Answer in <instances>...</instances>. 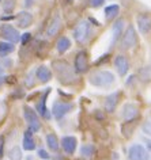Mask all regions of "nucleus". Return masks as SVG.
<instances>
[{"label": "nucleus", "mask_w": 151, "mask_h": 160, "mask_svg": "<svg viewBox=\"0 0 151 160\" xmlns=\"http://www.w3.org/2000/svg\"><path fill=\"white\" fill-rule=\"evenodd\" d=\"M52 67L55 69V73H56L59 82L61 84L68 86V84L75 83V80H76V75H75L76 71L67 61H64V60H55L52 62Z\"/></svg>", "instance_id": "obj_1"}, {"label": "nucleus", "mask_w": 151, "mask_h": 160, "mask_svg": "<svg viewBox=\"0 0 151 160\" xmlns=\"http://www.w3.org/2000/svg\"><path fill=\"white\" fill-rule=\"evenodd\" d=\"M116 78L110 71H97L90 75L89 83L94 87H99V88H106L114 84Z\"/></svg>", "instance_id": "obj_2"}, {"label": "nucleus", "mask_w": 151, "mask_h": 160, "mask_svg": "<svg viewBox=\"0 0 151 160\" xmlns=\"http://www.w3.org/2000/svg\"><path fill=\"white\" fill-rule=\"evenodd\" d=\"M91 26L89 21H81L74 29V38L79 43H85L90 38Z\"/></svg>", "instance_id": "obj_3"}, {"label": "nucleus", "mask_w": 151, "mask_h": 160, "mask_svg": "<svg viewBox=\"0 0 151 160\" xmlns=\"http://www.w3.org/2000/svg\"><path fill=\"white\" fill-rule=\"evenodd\" d=\"M23 117H25L29 129L31 132H38L41 129V122L38 118V113L34 109H31L30 106H25L23 107Z\"/></svg>", "instance_id": "obj_4"}, {"label": "nucleus", "mask_w": 151, "mask_h": 160, "mask_svg": "<svg viewBox=\"0 0 151 160\" xmlns=\"http://www.w3.org/2000/svg\"><path fill=\"white\" fill-rule=\"evenodd\" d=\"M136 43H138L136 30H135V27L132 25H129L125 29L124 34H122V37H121V42H120L121 49H131V48H133Z\"/></svg>", "instance_id": "obj_5"}, {"label": "nucleus", "mask_w": 151, "mask_h": 160, "mask_svg": "<svg viewBox=\"0 0 151 160\" xmlns=\"http://www.w3.org/2000/svg\"><path fill=\"white\" fill-rule=\"evenodd\" d=\"M129 160H150V151L140 144H133L128 149Z\"/></svg>", "instance_id": "obj_6"}, {"label": "nucleus", "mask_w": 151, "mask_h": 160, "mask_svg": "<svg viewBox=\"0 0 151 160\" xmlns=\"http://www.w3.org/2000/svg\"><path fill=\"white\" fill-rule=\"evenodd\" d=\"M0 34H2V37L8 42L17 43L18 41H21V34H19V31L15 29L14 26L7 25V23L0 27Z\"/></svg>", "instance_id": "obj_7"}, {"label": "nucleus", "mask_w": 151, "mask_h": 160, "mask_svg": "<svg viewBox=\"0 0 151 160\" xmlns=\"http://www.w3.org/2000/svg\"><path fill=\"white\" fill-rule=\"evenodd\" d=\"M136 26L139 33L146 35L151 31V15L147 12H140L136 17Z\"/></svg>", "instance_id": "obj_8"}, {"label": "nucleus", "mask_w": 151, "mask_h": 160, "mask_svg": "<svg viewBox=\"0 0 151 160\" xmlns=\"http://www.w3.org/2000/svg\"><path fill=\"white\" fill-rule=\"evenodd\" d=\"M74 109V105L72 103H64V102H55L53 103V107H52V114L56 119H61L65 114H68L71 110Z\"/></svg>", "instance_id": "obj_9"}, {"label": "nucleus", "mask_w": 151, "mask_h": 160, "mask_svg": "<svg viewBox=\"0 0 151 160\" xmlns=\"http://www.w3.org/2000/svg\"><path fill=\"white\" fill-rule=\"evenodd\" d=\"M75 71L76 73H85L89 71V57L85 50H81L75 56Z\"/></svg>", "instance_id": "obj_10"}, {"label": "nucleus", "mask_w": 151, "mask_h": 160, "mask_svg": "<svg viewBox=\"0 0 151 160\" xmlns=\"http://www.w3.org/2000/svg\"><path fill=\"white\" fill-rule=\"evenodd\" d=\"M120 97H121V91H114L110 95H108L105 99V111L106 113H113L116 110V107L120 102Z\"/></svg>", "instance_id": "obj_11"}, {"label": "nucleus", "mask_w": 151, "mask_h": 160, "mask_svg": "<svg viewBox=\"0 0 151 160\" xmlns=\"http://www.w3.org/2000/svg\"><path fill=\"white\" fill-rule=\"evenodd\" d=\"M60 144L67 155H74L75 151H76V147H78V140H76V137H74V136H64V137L61 138Z\"/></svg>", "instance_id": "obj_12"}, {"label": "nucleus", "mask_w": 151, "mask_h": 160, "mask_svg": "<svg viewBox=\"0 0 151 160\" xmlns=\"http://www.w3.org/2000/svg\"><path fill=\"white\" fill-rule=\"evenodd\" d=\"M49 92H50V88H46V91L42 94V97L39 98V101H38V103L35 105V111L41 115V117H44V118H48L49 119L50 118V113H49V110L46 109V98H48V95H49Z\"/></svg>", "instance_id": "obj_13"}, {"label": "nucleus", "mask_w": 151, "mask_h": 160, "mask_svg": "<svg viewBox=\"0 0 151 160\" xmlns=\"http://www.w3.org/2000/svg\"><path fill=\"white\" fill-rule=\"evenodd\" d=\"M139 117V109L133 103H125L122 107V119L124 121H133Z\"/></svg>", "instance_id": "obj_14"}, {"label": "nucleus", "mask_w": 151, "mask_h": 160, "mask_svg": "<svg viewBox=\"0 0 151 160\" xmlns=\"http://www.w3.org/2000/svg\"><path fill=\"white\" fill-rule=\"evenodd\" d=\"M124 26H125V21L122 18L117 19V21L113 23V26H112V35H113L112 45H116L118 39H121L122 34H124Z\"/></svg>", "instance_id": "obj_15"}, {"label": "nucleus", "mask_w": 151, "mask_h": 160, "mask_svg": "<svg viewBox=\"0 0 151 160\" xmlns=\"http://www.w3.org/2000/svg\"><path fill=\"white\" fill-rule=\"evenodd\" d=\"M114 67H116L118 75H120V76H125L127 73H128V71H129V61H128V58H127L125 56H122V54L116 56V58H114Z\"/></svg>", "instance_id": "obj_16"}, {"label": "nucleus", "mask_w": 151, "mask_h": 160, "mask_svg": "<svg viewBox=\"0 0 151 160\" xmlns=\"http://www.w3.org/2000/svg\"><path fill=\"white\" fill-rule=\"evenodd\" d=\"M60 29H61V18L59 14H55L52 21L46 27V35L48 37H55V35H57Z\"/></svg>", "instance_id": "obj_17"}, {"label": "nucleus", "mask_w": 151, "mask_h": 160, "mask_svg": "<svg viewBox=\"0 0 151 160\" xmlns=\"http://www.w3.org/2000/svg\"><path fill=\"white\" fill-rule=\"evenodd\" d=\"M31 23H33V15L29 11H22L17 15V25L21 29H26V27L31 26Z\"/></svg>", "instance_id": "obj_18"}, {"label": "nucleus", "mask_w": 151, "mask_h": 160, "mask_svg": "<svg viewBox=\"0 0 151 160\" xmlns=\"http://www.w3.org/2000/svg\"><path fill=\"white\" fill-rule=\"evenodd\" d=\"M22 147L25 151H34L35 149V140L33 137V132L30 129L23 133V140H22Z\"/></svg>", "instance_id": "obj_19"}, {"label": "nucleus", "mask_w": 151, "mask_h": 160, "mask_svg": "<svg viewBox=\"0 0 151 160\" xmlns=\"http://www.w3.org/2000/svg\"><path fill=\"white\" fill-rule=\"evenodd\" d=\"M35 73H37V79L41 83H46V82H49V80H52V71H50L46 65L38 67L37 71H35Z\"/></svg>", "instance_id": "obj_20"}, {"label": "nucleus", "mask_w": 151, "mask_h": 160, "mask_svg": "<svg viewBox=\"0 0 151 160\" xmlns=\"http://www.w3.org/2000/svg\"><path fill=\"white\" fill-rule=\"evenodd\" d=\"M71 48V39L68 37H61L59 38V41L56 43V49L60 54H64L67 50Z\"/></svg>", "instance_id": "obj_21"}, {"label": "nucleus", "mask_w": 151, "mask_h": 160, "mask_svg": "<svg viewBox=\"0 0 151 160\" xmlns=\"http://www.w3.org/2000/svg\"><path fill=\"white\" fill-rule=\"evenodd\" d=\"M14 50H15V46H14L13 42H8V41L0 42V57L2 58L7 57V56L11 54Z\"/></svg>", "instance_id": "obj_22"}, {"label": "nucleus", "mask_w": 151, "mask_h": 160, "mask_svg": "<svg viewBox=\"0 0 151 160\" xmlns=\"http://www.w3.org/2000/svg\"><path fill=\"white\" fill-rule=\"evenodd\" d=\"M118 14H120V6H117V4H110L105 8V18L108 19V21L114 19Z\"/></svg>", "instance_id": "obj_23"}, {"label": "nucleus", "mask_w": 151, "mask_h": 160, "mask_svg": "<svg viewBox=\"0 0 151 160\" xmlns=\"http://www.w3.org/2000/svg\"><path fill=\"white\" fill-rule=\"evenodd\" d=\"M46 144H48V147H49V149L53 151V152L59 151V147H60V142H59V140H57V136L53 134V133H49L46 136Z\"/></svg>", "instance_id": "obj_24"}, {"label": "nucleus", "mask_w": 151, "mask_h": 160, "mask_svg": "<svg viewBox=\"0 0 151 160\" xmlns=\"http://www.w3.org/2000/svg\"><path fill=\"white\" fill-rule=\"evenodd\" d=\"M23 155H22V149L19 147H13L8 152V159L10 160H22Z\"/></svg>", "instance_id": "obj_25"}, {"label": "nucleus", "mask_w": 151, "mask_h": 160, "mask_svg": "<svg viewBox=\"0 0 151 160\" xmlns=\"http://www.w3.org/2000/svg\"><path fill=\"white\" fill-rule=\"evenodd\" d=\"M94 145H91V144H85V145H82L81 148V153L83 155V158H91V156L94 155Z\"/></svg>", "instance_id": "obj_26"}, {"label": "nucleus", "mask_w": 151, "mask_h": 160, "mask_svg": "<svg viewBox=\"0 0 151 160\" xmlns=\"http://www.w3.org/2000/svg\"><path fill=\"white\" fill-rule=\"evenodd\" d=\"M15 8V0H4L3 2V10L6 11V12H13Z\"/></svg>", "instance_id": "obj_27"}, {"label": "nucleus", "mask_w": 151, "mask_h": 160, "mask_svg": "<svg viewBox=\"0 0 151 160\" xmlns=\"http://www.w3.org/2000/svg\"><path fill=\"white\" fill-rule=\"evenodd\" d=\"M35 75H37V73H35V71H31V72H29V73H27L26 80H25L27 87H31V86L34 84V79H33V78H35Z\"/></svg>", "instance_id": "obj_28"}, {"label": "nucleus", "mask_w": 151, "mask_h": 160, "mask_svg": "<svg viewBox=\"0 0 151 160\" xmlns=\"http://www.w3.org/2000/svg\"><path fill=\"white\" fill-rule=\"evenodd\" d=\"M142 130H143V133H144V134H147V136H150V137H151V122L147 121V122L143 123V125H142Z\"/></svg>", "instance_id": "obj_29"}, {"label": "nucleus", "mask_w": 151, "mask_h": 160, "mask_svg": "<svg viewBox=\"0 0 151 160\" xmlns=\"http://www.w3.org/2000/svg\"><path fill=\"white\" fill-rule=\"evenodd\" d=\"M89 2H90V6L93 7V8H98V7L104 6L105 0H89Z\"/></svg>", "instance_id": "obj_30"}, {"label": "nucleus", "mask_w": 151, "mask_h": 160, "mask_svg": "<svg viewBox=\"0 0 151 160\" xmlns=\"http://www.w3.org/2000/svg\"><path fill=\"white\" fill-rule=\"evenodd\" d=\"M30 38H31V34L30 33H25V34L21 35V42L23 43V45H26V43L30 41Z\"/></svg>", "instance_id": "obj_31"}, {"label": "nucleus", "mask_w": 151, "mask_h": 160, "mask_svg": "<svg viewBox=\"0 0 151 160\" xmlns=\"http://www.w3.org/2000/svg\"><path fill=\"white\" fill-rule=\"evenodd\" d=\"M38 156H39L41 159H44V160H49V158H50V155L48 153L45 149H39V151H38Z\"/></svg>", "instance_id": "obj_32"}, {"label": "nucleus", "mask_w": 151, "mask_h": 160, "mask_svg": "<svg viewBox=\"0 0 151 160\" xmlns=\"http://www.w3.org/2000/svg\"><path fill=\"white\" fill-rule=\"evenodd\" d=\"M3 153H4V137L0 136V159L3 158Z\"/></svg>", "instance_id": "obj_33"}, {"label": "nucleus", "mask_w": 151, "mask_h": 160, "mask_svg": "<svg viewBox=\"0 0 151 160\" xmlns=\"http://www.w3.org/2000/svg\"><path fill=\"white\" fill-rule=\"evenodd\" d=\"M34 0H23V6L26 7V8H30L31 6H33Z\"/></svg>", "instance_id": "obj_34"}, {"label": "nucleus", "mask_w": 151, "mask_h": 160, "mask_svg": "<svg viewBox=\"0 0 151 160\" xmlns=\"http://www.w3.org/2000/svg\"><path fill=\"white\" fill-rule=\"evenodd\" d=\"M144 142H146V148L150 151V153H151V140H147V138H146Z\"/></svg>", "instance_id": "obj_35"}, {"label": "nucleus", "mask_w": 151, "mask_h": 160, "mask_svg": "<svg viewBox=\"0 0 151 160\" xmlns=\"http://www.w3.org/2000/svg\"><path fill=\"white\" fill-rule=\"evenodd\" d=\"M3 83H4V78H3V76H0V88H2Z\"/></svg>", "instance_id": "obj_36"}, {"label": "nucleus", "mask_w": 151, "mask_h": 160, "mask_svg": "<svg viewBox=\"0 0 151 160\" xmlns=\"http://www.w3.org/2000/svg\"><path fill=\"white\" fill-rule=\"evenodd\" d=\"M3 72H4V69H3V67L0 65V76H3Z\"/></svg>", "instance_id": "obj_37"}, {"label": "nucleus", "mask_w": 151, "mask_h": 160, "mask_svg": "<svg viewBox=\"0 0 151 160\" xmlns=\"http://www.w3.org/2000/svg\"><path fill=\"white\" fill-rule=\"evenodd\" d=\"M0 3H2V0H0Z\"/></svg>", "instance_id": "obj_38"}]
</instances>
